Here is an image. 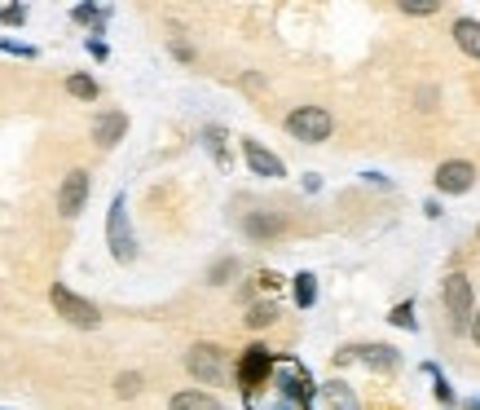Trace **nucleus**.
<instances>
[{
	"label": "nucleus",
	"mask_w": 480,
	"mask_h": 410,
	"mask_svg": "<svg viewBox=\"0 0 480 410\" xmlns=\"http://www.w3.org/2000/svg\"><path fill=\"white\" fill-rule=\"evenodd\" d=\"M274 322H278V305H274V300H260V305L247 309V327H252V331H265V327H274Z\"/></svg>",
	"instance_id": "19"
},
{
	"label": "nucleus",
	"mask_w": 480,
	"mask_h": 410,
	"mask_svg": "<svg viewBox=\"0 0 480 410\" xmlns=\"http://www.w3.org/2000/svg\"><path fill=\"white\" fill-rule=\"evenodd\" d=\"M115 393H120V397H137V393H141V375H137V371H124V375L115 380Z\"/></svg>",
	"instance_id": "24"
},
{
	"label": "nucleus",
	"mask_w": 480,
	"mask_h": 410,
	"mask_svg": "<svg viewBox=\"0 0 480 410\" xmlns=\"http://www.w3.org/2000/svg\"><path fill=\"white\" fill-rule=\"evenodd\" d=\"M128 132V115L124 110H101L98 120H93V142H98L101 151H110V146H120Z\"/></svg>",
	"instance_id": "12"
},
{
	"label": "nucleus",
	"mask_w": 480,
	"mask_h": 410,
	"mask_svg": "<svg viewBox=\"0 0 480 410\" xmlns=\"http://www.w3.org/2000/svg\"><path fill=\"white\" fill-rule=\"evenodd\" d=\"M168 410H225V406L212 393H203V388H185V393H172Z\"/></svg>",
	"instance_id": "14"
},
{
	"label": "nucleus",
	"mask_w": 480,
	"mask_h": 410,
	"mask_svg": "<svg viewBox=\"0 0 480 410\" xmlns=\"http://www.w3.org/2000/svg\"><path fill=\"white\" fill-rule=\"evenodd\" d=\"M89 194H93V177H89V168H71L67 177H62V190H57V216H67V221H76L84 204H89Z\"/></svg>",
	"instance_id": "8"
},
{
	"label": "nucleus",
	"mask_w": 480,
	"mask_h": 410,
	"mask_svg": "<svg viewBox=\"0 0 480 410\" xmlns=\"http://www.w3.org/2000/svg\"><path fill=\"white\" fill-rule=\"evenodd\" d=\"M402 14H410V18H432V14H441V0H402Z\"/></svg>",
	"instance_id": "23"
},
{
	"label": "nucleus",
	"mask_w": 480,
	"mask_h": 410,
	"mask_svg": "<svg viewBox=\"0 0 480 410\" xmlns=\"http://www.w3.org/2000/svg\"><path fill=\"white\" fill-rule=\"evenodd\" d=\"M304 410H361V406H357L353 388L344 384V380H330V384H313Z\"/></svg>",
	"instance_id": "10"
},
{
	"label": "nucleus",
	"mask_w": 480,
	"mask_h": 410,
	"mask_svg": "<svg viewBox=\"0 0 480 410\" xmlns=\"http://www.w3.org/2000/svg\"><path fill=\"white\" fill-rule=\"evenodd\" d=\"M49 300H53V309H57V318H67V322L79 327V331H98V327H101V309L93 305V300L76 296L67 282H53Z\"/></svg>",
	"instance_id": "2"
},
{
	"label": "nucleus",
	"mask_w": 480,
	"mask_h": 410,
	"mask_svg": "<svg viewBox=\"0 0 480 410\" xmlns=\"http://www.w3.org/2000/svg\"><path fill=\"white\" fill-rule=\"evenodd\" d=\"M0 49L18 53V58H36V49H31V45H18V40H0Z\"/></svg>",
	"instance_id": "27"
},
{
	"label": "nucleus",
	"mask_w": 480,
	"mask_h": 410,
	"mask_svg": "<svg viewBox=\"0 0 480 410\" xmlns=\"http://www.w3.org/2000/svg\"><path fill=\"white\" fill-rule=\"evenodd\" d=\"M432 397L441 402V410L454 406V388H450V380H445V375H436V384H432Z\"/></svg>",
	"instance_id": "25"
},
{
	"label": "nucleus",
	"mask_w": 480,
	"mask_h": 410,
	"mask_svg": "<svg viewBox=\"0 0 480 410\" xmlns=\"http://www.w3.org/2000/svg\"><path fill=\"white\" fill-rule=\"evenodd\" d=\"M243 234L256 238V243H269V238H282V234H287V221H282L278 212H247V216H243Z\"/></svg>",
	"instance_id": "13"
},
{
	"label": "nucleus",
	"mask_w": 480,
	"mask_h": 410,
	"mask_svg": "<svg viewBox=\"0 0 480 410\" xmlns=\"http://www.w3.org/2000/svg\"><path fill=\"white\" fill-rule=\"evenodd\" d=\"M291 296H296V305H300V309H313V305H318V279H313L308 269L296 274V279H291Z\"/></svg>",
	"instance_id": "16"
},
{
	"label": "nucleus",
	"mask_w": 480,
	"mask_h": 410,
	"mask_svg": "<svg viewBox=\"0 0 480 410\" xmlns=\"http://www.w3.org/2000/svg\"><path fill=\"white\" fill-rule=\"evenodd\" d=\"M467 335L476 340V349H480V309H476V313H472V322H467Z\"/></svg>",
	"instance_id": "32"
},
{
	"label": "nucleus",
	"mask_w": 480,
	"mask_h": 410,
	"mask_svg": "<svg viewBox=\"0 0 480 410\" xmlns=\"http://www.w3.org/2000/svg\"><path fill=\"white\" fill-rule=\"evenodd\" d=\"M335 129V120H330L327 106H296L291 115H287V132L304 142V146H322Z\"/></svg>",
	"instance_id": "3"
},
{
	"label": "nucleus",
	"mask_w": 480,
	"mask_h": 410,
	"mask_svg": "<svg viewBox=\"0 0 480 410\" xmlns=\"http://www.w3.org/2000/svg\"><path fill=\"white\" fill-rule=\"evenodd\" d=\"M432 181H436L441 194H467V190L476 185V163H467V159H445Z\"/></svg>",
	"instance_id": "9"
},
{
	"label": "nucleus",
	"mask_w": 480,
	"mask_h": 410,
	"mask_svg": "<svg viewBox=\"0 0 480 410\" xmlns=\"http://www.w3.org/2000/svg\"><path fill=\"white\" fill-rule=\"evenodd\" d=\"M243 159H247V168H252V177H265V181H282L287 177V163H282L274 151H265L260 142H243Z\"/></svg>",
	"instance_id": "11"
},
{
	"label": "nucleus",
	"mask_w": 480,
	"mask_h": 410,
	"mask_svg": "<svg viewBox=\"0 0 480 410\" xmlns=\"http://www.w3.org/2000/svg\"><path fill=\"white\" fill-rule=\"evenodd\" d=\"M185 371L199 380V384H221L225 380V349L221 344H194L185 353Z\"/></svg>",
	"instance_id": "7"
},
{
	"label": "nucleus",
	"mask_w": 480,
	"mask_h": 410,
	"mask_svg": "<svg viewBox=\"0 0 480 410\" xmlns=\"http://www.w3.org/2000/svg\"><path fill=\"white\" fill-rule=\"evenodd\" d=\"M106 18H110V9H98V5H76V9H71V23H89V26H93V40L106 31Z\"/></svg>",
	"instance_id": "17"
},
{
	"label": "nucleus",
	"mask_w": 480,
	"mask_h": 410,
	"mask_svg": "<svg viewBox=\"0 0 480 410\" xmlns=\"http://www.w3.org/2000/svg\"><path fill=\"white\" fill-rule=\"evenodd\" d=\"M256 282H260L265 291H278V287H282V279H278V274H260V279H256Z\"/></svg>",
	"instance_id": "30"
},
{
	"label": "nucleus",
	"mask_w": 480,
	"mask_h": 410,
	"mask_svg": "<svg viewBox=\"0 0 480 410\" xmlns=\"http://www.w3.org/2000/svg\"><path fill=\"white\" fill-rule=\"evenodd\" d=\"M203 146L216 154V163L229 168V151H225V129H203Z\"/></svg>",
	"instance_id": "21"
},
{
	"label": "nucleus",
	"mask_w": 480,
	"mask_h": 410,
	"mask_svg": "<svg viewBox=\"0 0 480 410\" xmlns=\"http://www.w3.org/2000/svg\"><path fill=\"white\" fill-rule=\"evenodd\" d=\"M463 410H480V397H472V402H467V406H463Z\"/></svg>",
	"instance_id": "33"
},
{
	"label": "nucleus",
	"mask_w": 480,
	"mask_h": 410,
	"mask_svg": "<svg viewBox=\"0 0 480 410\" xmlns=\"http://www.w3.org/2000/svg\"><path fill=\"white\" fill-rule=\"evenodd\" d=\"M67 93L71 98H79V102H98V79L93 76H84V71H76V76H67Z\"/></svg>",
	"instance_id": "18"
},
{
	"label": "nucleus",
	"mask_w": 480,
	"mask_h": 410,
	"mask_svg": "<svg viewBox=\"0 0 480 410\" xmlns=\"http://www.w3.org/2000/svg\"><path fill=\"white\" fill-rule=\"evenodd\" d=\"M454 45L467 53V58H476L480 62V23L476 18H458L454 23Z\"/></svg>",
	"instance_id": "15"
},
{
	"label": "nucleus",
	"mask_w": 480,
	"mask_h": 410,
	"mask_svg": "<svg viewBox=\"0 0 480 410\" xmlns=\"http://www.w3.org/2000/svg\"><path fill=\"white\" fill-rule=\"evenodd\" d=\"M89 53H93V58H98V62H106V58H110V49H106V45H101V40H89Z\"/></svg>",
	"instance_id": "31"
},
{
	"label": "nucleus",
	"mask_w": 480,
	"mask_h": 410,
	"mask_svg": "<svg viewBox=\"0 0 480 410\" xmlns=\"http://www.w3.org/2000/svg\"><path fill=\"white\" fill-rule=\"evenodd\" d=\"M0 23H5V26H23L26 23V5H9V9H0Z\"/></svg>",
	"instance_id": "26"
},
{
	"label": "nucleus",
	"mask_w": 480,
	"mask_h": 410,
	"mask_svg": "<svg viewBox=\"0 0 480 410\" xmlns=\"http://www.w3.org/2000/svg\"><path fill=\"white\" fill-rule=\"evenodd\" d=\"M335 362L344 366V362H361V366H370L375 375H392L397 366H402V353L392 349V344H344Z\"/></svg>",
	"instance_id": "6"
},
{
	"label": "nucleus",
	"mask_w": 480,
	"mask_h": 410,
	"mask_svg": "<svg viewBox=\"0 0 480 410\" xmlns=\"http://www.w3.org/2000/svg\"><path fill=\"white\" fill-rule=\"evenodd\" d=\"M106 247L120 265H132L137 260V234H132V221H128V199L115 194L110 199V212H106Z\"/></svg>",
	"instance_id": "1"
},
{
	"label": "nucleus",
	"mask_w": 480,
	"mask_h": 410,
	"mask_svg": "<svg viewBox=\"0 0 480 410\" xmlns=\"http://www.w3.org/2000/svg\"><path fill=\"white\" fill-rule=\"evenodd\" d=\"M388 322H392V327H405V331H419V322H414V300H402V305L388 309Z\"/></svg>",
	"instance_id": "22"
},
{
	"label": "nucleus",
	"mask_w": 480,
	"mask_h": 410,
	"mask_svg": "<svg viewBox=\"0 0 480 410\" xmlns=\"http://www.w3.org/2000/svg\"><path fill=\"white\" fill-rule=\"evenodd\" d=\"M419 110H436V89H419Z\"/></svg>",
	"instance_id": "29"
},
{
	"label": "nucleus",
	"mask_w": 480,
	"mask_h": 410,
	"mask_svg": "<svg viewBox=\"0 0 480 410\" xmlns=\"http://www.w3.org/2000/svg\"><path fill=\"white\" fill-rule=\"evenodd\" d=\"M168 49H172V58H181V62H194V49H190L185 40H172Z\"/></svg>",
	"instance_id": "28"
},
{
	"label": "nucleus",
	"mask_w": 480,
	"mask_h": 410,
	"mask_svg": "<svg viewBox=\"0 0 480 410\" xmlns=\"http://www.w3.org/2000/svg\"><path fill=\"white\" fill-rule=\"evenodd\" d=\"M476 234H480V230H476Z\"/></svg>",
	"instance_id": "34"
},
{
	"label": "nucleus",
	"mask_w": 480,
	"mask_h": 410,
	"mask_svg": "<svg viewBox=\"0 0 480 410\" xmlns=\"http://www.w3.org/2000/svg\"><path fill=\"white\" fill-rule=\"evenodd\" d=\"M441 300H445V313H450V327L454 331H467L472 313H476V291H472V279L467 274H450L441 282Z\"/></svg>",
	"instance_id": "4"
},
{
	"label": "nucleus",
	"mask_w": 480,
	"mask_h": 410,
	"mask_svg": "<svg viewBox=\"0 0 480 410\" xmlns=\"http://www.w3.org/2000/svg\"><path fill=\"white\" fill-rule=\"evenodd\" d=\"M274 366H278V358H274L265 344H252V349L238 358V384H243V397H247V402L274 380Z\"/></svg>",
	"instance_id": "5"
},
{
	"label": "nucleus",
	"mask_w": 480,
	"mask_h": 410,
	"mask_svg": "<svg viewBox=\"0 0 480 410\" xmlns=\"http://www.w3.org/2000/svg\"><path fill=\"white\" fill-rule=\"evenodd\" d=\"M229 279H238V257H221L207 269V282H212V287H225Z\"/></svg>",
	"instance_id": "20"
}]
</instances>
